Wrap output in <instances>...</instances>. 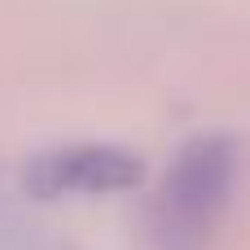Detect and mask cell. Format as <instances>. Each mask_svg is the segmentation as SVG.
Listing matches in <instances>:
<instances>
[{
    "mask_svg": "<svg viewBox=\"0 0 250 250\" xmlns=\"http://www.w3.org/2000/svg\"><path fill=\"white\" fill-rule=\"evenodd\" d=\"M237 141L233 136H193L180 145L176 163L163 176L154 202V242L158 250H207L220 233L233 189H237Z\"/></svg>",
    "mask_w": 250,
    "mask_h": 250,
    "instance_id": "1",
    "label": "cell"
},
{
    "mask_svg": "<svg viewBox=\"0 0 250 250\" xmlns=\"http://www.w3.org/2000/svg\"><path fill=\"white\" fill-rule=\"evenodd\" d=\"M145 176L141 158L119 145H62L26 167V189L40 198L62 193H123Z\"/></svg>",
    "mask_w": 250,
    "mask_h": 250,
    "instance_id": "2",
    "label": "cell"
}]
</instances>
